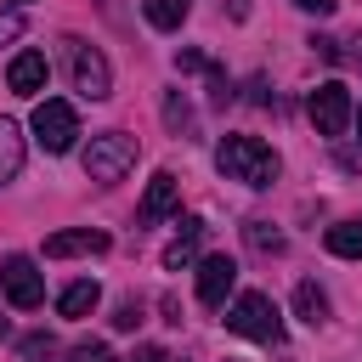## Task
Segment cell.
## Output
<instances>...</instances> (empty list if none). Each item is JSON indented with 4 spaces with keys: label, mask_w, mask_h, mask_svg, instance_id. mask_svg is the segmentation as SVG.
I'll return each mask as SVG.
<instances>
[{
    "label": "cell",
    "mask_w": 362,
    "mask_h": 362,
    "mask_svg": "<svg viewBox=\"0 0 362 362\" xmlns=\"http://www.w3.org/2000/svg\"><path fill=\"white\" fill-rule=\"evenodd\" d=\"M141 11H147V23H153V28H164V34H170V28H181V23H187L192 0H141Z\"/></svg>",
    "instance_id": "obj_16"
},
{
    "label": "cell",
    "mask_w": 362,
    "mask_h": 362,
    "mask_svg": "<svg viewBox=\"0 0 362 362\" xmlns=\"http://www.w3.org/2000/svg\"><path fill=\"white\" fill-rule=\"evenodd\" d=\"M96 300H102V288H96L90 277H79V283H68V288L57 294V311H62V317H85V311H96Z\"/></svg>",
    "instance_id": "obj_14"
},
{
    "label": "cell",
    "mask_w": 362,
    "mask_h": 362,
    "mask_svg": "<svg viewBox=\"0 0 362 362\" xmlns=\"http://www.w3.org/2000/svg\"><path fill=\"white\" fill-rule=\"evenodd\" d=\"M0 288H6V300H11L17 311H34V305L45 300V277H40V266H34L28 255H6V260H0Z\"/></svg>",
    "instance_id": "obj_7"
},
{
    "label": "cell",
    "mask_w": 362,
    "mask_h": 362,
    "mask_svg": "<svg viewBox=\"0 0 362 362\" xmlns=\"http://www.w3.org/2000/svg\"><path fill=\"white\" fill-rule=\"evenodd\" d=\"M294 311H300V322L322 328V322H328V294H322L317 283H300V288H294Z\"/></svg>",
    "instance_id": "obj_15"
},
{
    "label": "cell",
    "mask_w": 362,
    "mask_h": 362,
    "mask_svg": "<svg viewBox=\"0 0 362 362\" xmlns=\"http://www.w3.org/2000/svg\"><path fill=\"white\" fill-rule=\"evenodd\" d=\"M232 283H238V260L232 255H204L198 260V300L204 305H226Z\"/></svg>",
    "instance_id": "obj_8"
},
{
    "label": "cell",
    "mask_w": 362,
    "mask_h": 362,
    "mask_svg": "<svg viewBox=\"0 0 362 362\" xmlns=\"http://www.w3.org/2000/svg\"><path fill=\"white\" fill-rule=\"evenodd\" d=\"M62 45H68V74H74V90H79L85 102L113 96V68H107V57H102L96 45H85V40H62Z\"/></svg>",
    "instance_id": "obj_4"
},
{
    "label": "cell",
    "mask_w": 362,
    "mask_h": 362,
    "mask_svg": "<svg viewBox=\"0 0 362 362\" xmlns=\"http://www.w3.org/2000/svg\"><path fill=\"white\" fill-rule=\"evenodd\" d=\"M136 136H124V130H102V136H90V147H85V175L90 181H119L130 164H136Z\"/></svg>",
    "instance_id": "obj_3"
},
{
    "label": "cell",
    "mask_w": 362,
    "mask_h": 362,
    "mask_svg": "<svg viewBox=\"0 0 362 362\" xmlns=\"http://www.w3.org/2000/svg\"><path fill=\"white\" fill-rule=\"evenodd\" d=\"M215 164H221L226 181H243V187H272L277 170H283V158H277L260 136H226V141L215 147Z\"/></svg>",
    "instance_id": "obj_1"
},
{
    "label": "cell",
    "mask_w": 362,
    "mask_h": 362,
    "mask_svg": "<svg viewBox=\"0 0 362 362\" xmlns=\"http://www.w3.org/2000/svg\"><path fill=\"white\" fill-rule=\"evenodd\" d=\"M74 136H79V113H74V102L45 96V102L34 107V141H40L45 153H68Z\"/></svg>",
    "instance_id": "obj_5"
},
{
    "label": "cell",
    "mask_w": 362,
    "mask_h": 362,
    "mask_svg": "<svg viewBox=\"0 0 362 362\" xmlns=\"http://www.w3.org/2000/svg\"><path fill=\"white\" fill-rule=\"evenodd\" d=\"M68 255H107V232H96V226H74V232L45 238V260H68Z\"/></svg>",
    "instance_id": "obj_10"
},
{
    "label": "cell",
    "mask_w": 362,
    "mask_h": 362,
    "mask_svg": "<svg viewBox=\"0 0 362 362\" xmlns=\"http://www.w3.org/2000/svg\"><path fill=\"white\" fill-rule=\"evenodd\" d=\"M198 243H204V221H198V215H187V221H181V232H175V243L164 249V266H170V272H181V266H192V255H198Z\"/></svg>",
    "instance_id": "obj_12"
},
{
    "label": "cell",
    "mask_w": 362,
    "mask_h": 362,
    "mask_svg": "<svg viewBox=\"0 0 362 362\" xmlns=\"http://www.w3.org/2000/svg\"><path fill=\"white\" fill-rule=\"evenodd\" d=\"M209 102H215V107H226V102H232V85H226V74H221L215 62H209Z\"/></svg>",
    "instance_id": "obj_21"
},
{
    "label": "cell",
    "mask_w": 362,
    "mask_h": 362,
    "mask_svg": "<svg viewBox=\"0 0 362 362\" xmlns=\"http://www.w3.org/2000/svg\"><path fill=\"white\" fill-rule=\"evenodd\" d=\"M23 170V130L11 119H0V181H11Z\"/></svg>",
    "instance_id": "obj_17"
},
{
    "label": "cell",
    "mask_w": 362,
    "mask_h": 362,
    "mask_svg": "<svg viewBox=\"0 0 362 362\" xmlns=\"http://www.w3.org/2000/svg\"><path fill=\"white\" fill-rule=\"evenodd\" d=\"M175 68L181 74H209V57L204 51H175Z\"/></svg>",
    "instance_id": "obj_22"
},
{
    "label": "cell",
    "mask_w": 362,
    "mask_h": 362,
    "mask_svg": "<svg viewBox=\"0 0 362 362\" xmlns=\"http://www.w3.org/2000/svg\"><path fill=\"white\" fill-rule=\"evenodd\" d=\"M351 124H356V141H362V107H351Z\"/></svg>",
    "instance_id": "obj_29"
},
{
    "label": "cell",
    "mask_w": 362,
    "mask_h": 362,
    "mask_svg": "<svg viewBox=\"0 0 362 362\" xmlns=\"http://www.w3.org/2000/svg\"><path fill=\"white\" fill-rule=\"evenodd\" d=\"M294 6H300V11H317V17H328V11H334V0H294Z\"/></svg>",
    "instance_id": "obj_27"
},
{
    "label": "cell",
    "mask_w": 362,
    "mask_h": 362,
    "mask_svg": "<svg viewBox=\"0 0 362 362\" xmlns=\"http://www.w3.org/2000/svg\"><path fill=\"white\" fill-rule=\"evenodd\" d=\"M175 204H181V181H175L170 170H158V175L147 181V198H141L136 221H141V226H158L164 215H175Z\"/></svg>",
    "instance_id": "obj_9"
},
{
    "label": "cell",
    "mask_w": 362,
    "mask_h": 362,
    "mask_svg": "<svg viewBox=\"0 0 362 362\" xmlns=\"http://www.w3.org/2000/svg\"><path fill=\"white\" fill-rule=\"evenodd\" d=\"M51 351H57V339H51V334H28V339H23V356H34V362H40V356H51Z\"/></svg>",
    "instance_id": "obj_23"
},
{
    "label": "cell",
    "mask_w": 362,
    "mask_h": 362,
    "mask_svg": "<svg viewBox=\"0 0 362 362\" xmlns=\"http://www.w3.org/2000/svg\"><path fill=\"white\" fill-rule=\"evenodd\" d=\"M226 328L255 339V345H283V317H277L272 294H260V288H249V294H238L226 305Z\"/></svg>",
    "instance_id": "obj_2"
},
{
    "label": "cell",
    "mask_w": 362,
    "mask_h": 362,
    "mask_svg": "<svg viewBox=\"0 0 362 362\" xmlns=\"http://www.w3.org/2000/svg\"><path fill=\"white\" fill-rule=\"evenodd\" d=\"M130 362H170V351H158V345H141Z\"/></svg>",
    "instance_id": "obj_26"
},
{
    "label": "cell",
    "mask_w": 362,
    "mask_h": 362,
    "mask_svg": "<svg viewBox=\"0 0 362 362\" xmlns=\"http://www.w3.org/2000/svg\"><path fill=\"white\" fill-rule=\"evenodd\" d=\"M17 34H23V17H17V11H0V45L17 40Z\"/></svg>",
    "instance_id": "obj_25"
},
{
    "label": "cell",
    "mask_w": 362,
    "mask_h": 362,
    "mask_svg": "<svg viewBox=\"0 0 362 362\" xmlns=\"http://www.w3.org/2000/svg\"><path fill=\"white\" fill-rule=\"evenodd\" d=\"M45 51H17L11 57V68H6V85L17 90V96H40L45 90Z\"/></svg>",
    "instance_id": "obj_11"
},
{
    "label": "cell",
    "mask_w": 362,
    "mask_h": 362,
    "mask_svg": "<svg viewBox=\"0 0 362 362\" xmlns=\"http://www.w3.org/2000/svg\"><path fill=\"white\" fill-rule=\"evenodd\" d=\"M68 362H119V356H113L107 345H96V339H85V345H74V351H68Z\"/></svg>",
    "instance_id": "obj_20"
},
{
    "label": "cell",
    "mask_w": 362,
    "mask_h": 362,
    "mask_svg": "<svg viewBox=\"0 0 362 362\" xmlns=\"http://www.w3.org/2000/svg\"><path fill=\"white\" fill-rule=\"evenodd\" d=\"M328 255H339V260H362V215H351V221H339V226H328Z\"/></svg>",
    "instance_id": "obj_13"
},
{
    "label": "cell",
    "mask_w": 362,
    "mask_h": 362,
    "mask_svg": "<svg viewBox=\"0 0 362 362\" xmlns=\"http://www.w3.org/2000/svg\"><path fill=\"white\" fill-rule=\"evenodd\" d=\"M351 90L339 85V79H328V85H317L311 90V102H305V113H311V124H317V136H345V124H351Z\"/></svg>",
    "instance_id": "obj_6"
},
{
    "label": "cell",
    "mask_w": 362,
    "mask_h": 362,
    "mask_svg": "<svg viewBox=\"0 0 362 362\" xmlns=\"http://www.w3.org/2000/svg\"><path fill=\"white\" fill-rule=\"evenodd\" d=\"M136 322H141V305H136V300H124V305H119V317H113V328H136Z\"/></svg>",
    "instance_id": "obj_24"
},
{
    "label": "cell",
    "mask_w": 362,
    "mask_h": 362,
    "mask_svg": "<svg viewBox=\"0 0 362 362\" xmlns=\"http://www.w3.org/2000/svg\"><path fill=\"white\" fill-rule=\"evenodd\" d=\"M243 232H249V243H255V249H272V255H277V249H283V232H272V226H266V221H249V226H243Z\"/></svg>",
    "instance_id": "obj_19"
},
{
    "label": "cell",
    "mask_w": 362,
    "mask_h": 362,
    "mask_svg": "<svg viewBox=\"0 0 362 362\" xmlns=\"http://www.w3.org/2000/svg\"><path fill=\"white\" fill-rule=\"evenodd\" d=\"M339 57H351V62H356V68H362V40H356V51H339Z\"/></svg>",
    "instance_id": "obj_28"
},
{
    "label": "cell",
    "mask_w": 362,
    "mask_h": 362,
    "mask_svg": "<svg viewBox=\"0 0 362 362\" xmlns=\"http://www.w3.org/2000/svg\"><path fill=\"white\" fill-rule=\"evenodd\" d=\"M164 124H170L175 136H187V130H192V107H187V96H181V90H170V96H164Z\"/></svg>",
    "instance_id": "obj_18"
}]
</instances>
